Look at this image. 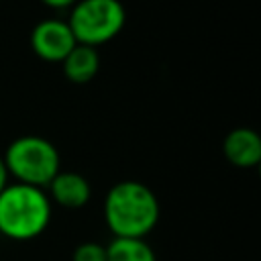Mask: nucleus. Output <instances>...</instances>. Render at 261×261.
I'll use <instances>...</instances> for the list:
<instances>
[{"label": "nucleus", "instance_id": "nucleus-7", "mask_svg": "<svg viewBox=\"0 0 261 261\" xmlns=\"http://www.w3.org/2000/svg\"><path fill=\"white\" fill-rule=\"evenodd\" d=\"M47 188H49V200L71 210L86 206L92 196V188L88 179L75 171H59L49 181Z\"/></svg>", "mask_w": 261, "mask_h": 261}, {"label": "nucleus", "instance_id": "nucleus-5", "mask_svg": "<svg viewBox=\"0 0 261 261\" xmlns=\"http://www.w3.org/2000/svg\"><path fill=\"white\" fill-rule=\"evenodd\" d=\"M75 45L77 43L67 20L61 18H45L37 22L31 33V47L45 61L61 63Z\"/></svg>", "mask_w": 261, "mask_h": 261}, {"label": "nucleus", "instance_id": "nucleus-10", "mask_svg": "<svg viewBox=\"0 0 261 261\" xmlns=\"http://www.w3.org/2000/svg\"><path fill=\"white\" fill-rule=\"evenodd\" d=\"M73 261H106V247L100 243H82L73 249Z\"/></svg>", "mask_w": 261, "mask_h": 261}, {"label": "nucleus", "instance_id": "nucleus-11", "mask_svg": "<svg viewBox=\"0 0 261 261\" xmlns=\"http://www.w3.org/2000/svg\"><path fill=\"white\" fill-rule=\"evenodd\" d=\"M43 4H47V6H51V8H69V6H73L77 0H41Z\"/></svg>", "mask_w": 261, "mask_h": 261}, {"label": "nucleus", "instance_id": "nucleus-3", "mask_svg": "<svg viewBox=\"0 0 261 261\" xmlns=\"http://www.w3.org/2000/svg\"><path fill=\"white\" fill-rule=\"evenodd\" d=\"M2 159L8 175L16 177L18 184H27L43 190L61 171L59 153L55 145L37 135H22L14 139L6 147Z\"/></svg>", "mask_w": 261, "mask_h": 261}, {"label": "nucleus", "instance_id": "nucleus-2", "mask_svg": "<svg viewBox=\"0 0 261 261\" xmlns=\"http://www.w3.org/2000/svg\"><path fill=\"white\" fill-rule=\"evenodd\" d=\"M51 220V200L43 188L8 184L0 192V232L12 241L39 237Z\"/></svg>", "mask_w": 261, "mask_h": 261}, {"label": "nucleus", "instance_id": "nucleus-9", "mask_svg": "<svg viewBox=\"0 0 261 261\" xmlns=\"http://www.w3.org/2000/svg\"><path fill=\"white\" fill-rule=\"evenodd\" d=\"M106 261H157V257L145 239L114 237L106 247Z\"/></svg>", "mask_w": 261, "mask_h": 261}, {"label": "nucleus", "instance_id": "nucleus-6", "mask_svg": "<svg viewBox=\"0 0 261 261\" xmlns=\"http://www.w3.org/2000/svg\"><path fill=\"white\" fill-rule=\"evenodd\" d=\"M222 153L237 167H255L261 161V137L249 126L232 128L224 137Z\"/></svg>", "mask_w": 261, "mask_h": 261}, {"label": "nucleus", "instance_id": "nucleus-8", "mask_svg": "<svg viewBox=\"0 0 261 261\" xmlns=\"http://www.w3.org/2000/svg\"><path fill=\"white\" fill-rule=\"evenodd\" d=\"M63 73L73 84H88L100 69V55L96 47L90 45H75L67 57L61 61Z\"/></svg>", "mask_w": 261, "mask_h": 261}, {"label": "nucleus", "instance_id": "nucleus-1", "mask_svg": "<svg viewBox=\"0 0 261 261\" xmlns=\"http://www.w3.org/2000/svg\"><path fill=\"white\" fill-rule=\"evenodd\" d=\"M104 220L118 239H145L159 220L157 196L141 181H118L104 198Z\"/></svg>", "mask_w": 261, "mask_h": 261}, {"label": "nucleus", "instance_id": "nucleus-12", "mask_svg": "<svg viewBox=\"0 0 261 261\" xmlns=\"http://www.w3.org/2000/svg\"><path fill=\"white\" fill-rule=\"evenodd\" d=\"M8 171H6V165H4V159H2V155H0V192L8 186Z\"/></svg>", "mask_w": 261, "mask_h": 261}, {"label": "nucleus", "instance_id": "nucleus-4", "mask_svg": "<svg viewBox=\"0 0 261 261\" xmlns=\"http://www.w3.org/2000/svg\"><path fill=\"white\" fill-rule=\"evenodd\" d=\"M126 20L120 0H77L71 6L67 24L75 43L98 47L114 39Z\"/></svg>", "mask_w": 261, "mask_h": 261}]
</instances>
